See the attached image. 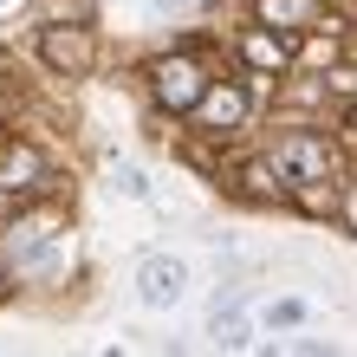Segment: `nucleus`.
I'll list each match as a JSON object with an SVG mask.
<instances>
[{
	"label": "nucleus",
	"mask_w": 357,
	"mask_h": 357,
	"mask_svg": "<svg viewBox=\"0 0 357 357\" xmlns=\"http://www.w3.org/2000/svg\"><path fill=\"white\" fill-rule=\"evenodd\" d=\"M46 20H91V0H46Z\"/></svg>",
	"instance_id": "obj_12"
},
{
	"label": "nucleus",
	"mask_w": 357,
	"mask_h": 357,
	"mask_svg": "<svg viewBox=\"0 0 357 357\" xmlns=\"http://www.w3.org/2000/svg\"><path fill=\"white\" fill-rule=\"evenodd\" d=\"M241 52L254 59V66H286V59H292V52L280 46V39H273V26H266V20H260L254 33H241Z\"/></svg>",
	"instance_id": "obj_9"
},
{
	"label": "nucleus",
	"mask_w": 357,
	"mask_h": 357,
	"mask_svg": "<svg viewBox=\"0 0 357 357\" xmlns=\"http://www.w3.org/2000/svg\"><path fill=\"white\" fill-rule=\"evenodd\" d=\"M111 188H117V195L150 202V176H143V169H130V162H111Z\"/></svg>",
	"instance_id": "obj_10"
},
{
	"label": "nucleus",
	"mask_w": 357,
	"mask_h": 357,
	"mask_svg": "<svg viewBox=\"0 0 357 357\" xmlns=\"http://www.w3.org/2000/svg\"><path fill=\"white\" fill-rule=\"evenodd\" d=\"M273 162L286 169V182H312V176H331V143H319L312 130H286L273 143Z\"/></svg>",
	"instance_id": "obj_5"
},
{
	"label": "nucleus",
	"mask_w": 357,
	"mask_h": 357,
	"mask_svg": "<svg viewBox=\"0 0 357 357\" xmlns=\"http://www.w3.org/2000/svg\"><path fill=\"white\" fill-rule=\"evenodd\" d=\"M39 59H46L59 78H85V66H91L85 20H46V33H39Z\"/></svg>",
	"instance_id": "obj_4"
},
{
	"label": "nucleus",
	"mask_w": 357,
	"mask_h": 357,
	"mask_svg": "<svg viewBox=\"0 0 357 357\" xmlns=\"http://www.w3.org/2000/svg\"><path fill=\"white\" fill-rule=\"evenodd\" d=\"M182 299H188V260H176V254H143L137 260V305L176 312Z\"/></svg>",
	"instance_id": "obj_2"
},
{
	"label": "nucleus",
	"mask_w": 357,
	"mask_h": 357,
	"mask_svg": "<svg viewBox=\"0 0 357 357\" xmlns=\"http://www.w3.org/2000/svg\"><path fill=\"white\" fill-rule=\"evenodd\" d=\"M208 344H215V351H247V344H254V319L234 305V286L215 292V312H208Z\"/></svg>",
	"instance_id": "obj_6"
},
{
	"label": "nucleus",
	"mask_w": 357,
	"mask_h": 357,
	"mask_svg": "<svg viewBox=\"0 0 357 357\" xmlns=\"http://www.w3.org/2000/svg\"><path fill=\"white\" fill-rule=\"evenodd\" d=\"M7 7H13V0H0V13H7Z\"/></svg>",
	"instance_id": "obj_14"
},
{
	"label": "nucleus",
	"mask_w": 357,
	"mask_h": 357,
	"mask_svg": "<svg viewBox=\"0 0 357 357\" xmlns=\"http://www.w3.org/2000/svg\"><path fill=\"white\" fill-rule=\"evenodd\" d=\"M299 319H305V299H273V305H266V325H273V331H292Z\"/></svg>",
	"instance_id": "obj_11"
},
{
	"label": "nucleus",
	"mask_w": 357,
	"mask_h": 357,
	"mask_svg": "<svg viewBox=\"0 0 357 357\" xmlns=\"http://www.w3.org/2000/svg\"><path fill=\"white\" fill-rule=\"evenodd\" d=\"M247 111H254V98H247L241 78H215L188 117H195V130H202V137H234L241 123H247Z\"/></svg>",
	"instance_id": "obj_3"
},
{
	"label": "nucleus",
	"mask_w": 357,
	"mask_h": 357,
	"mask_svg": "<svg viewBox=\"0 0 357 357\" xmlns=\"http://www.w3.org/2000/svg\"><path fill=\"white\" fill-rule=\"evenodd\" d=\"M241 188H247V202H260V208H280V202H292L286 169H280L273 156H247V162H241Z\"/></svg>",
	"instance_id": "obj_7"
},
{
	"label": "nucleus",
	"mask_w": 357,
	"mask_h": 357,
	"mask_svg": "<svg viewBox=\"0 0 357 357\" xmlns=\"http://www.w3.org/2000/svg\"><path fill=\"white\" fill-rule=\"evenodd\" d=\"M195 7H202V0H156V13H162V20H188Z\"/></svg>",
	"instance_id": "obj_13"
},
{
	"label": "nucleus",
	"mask_w": 357,
	"mask_h": 357,
	"mask_svg": "<svg viewBox=\"0 0 357 357\" xmlns=\"http://www.w3.org/2000/svg\"><path fill=\"white\" fill-rule=\"evenodd\" d=\"M254 13L266 20L273 33H305V26H325V7H319V0H254Z\"/></svg>",
	"instance_id": "obj_8"
},
{
	"label": "nucleus",
	"mask_w": 357,
	"mask_h": 357,
	"mask_svg": "<svg viewBox=\"0 0 357 357\" xmlns=\"http://www.w3.org/2000/svg\"><path fill=\"white\" fill-rule=\"evenodd\" d=\"M208 85H215V78H208V66L195 52H169V59H156V72H150V98L162 104V111H176V117L195 111Z\"/></svg>",
	"instance_id": "obj_1"
}]
</instances>
